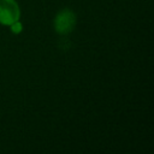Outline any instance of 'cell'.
Segmentation results:
<instances>
[{"mask_svg":"<svg viewBox=\"0 0 154 154\" xmlns=\"http://www.w3.org/2000/svg\"><path fill=\"white\" fill-rule=\"evenodd\" d=\"M77 24V14L71 8H61L53 19L54 31L59 35H69L71 34Z\"/></svg>","mask_w":154,"mask_h":154,"instance_id":"6da1fadb","label":"cell"},{"mask_svg":"<svg viewBox=\"0 0 154 154\" xmlns=\"http://www.w3.org/2000/svg\"><path fill=\"white\" fill-rule=\"evenodd\" d=\"M22 16L19 4L17 0H0V24L10 26Z\"/></svg>","mask_w":154,"mask_h":154,"instance_id":"7a4b0ae2","label":"cell"},{"mask_svg":"<svg viewBox=\"0 0 154 154\" xmlns=\"http://www.w3.org/2000/svg\"><path fill=\"white\" fill-rule=\"evenodd\" d=\"M10 30H11V32H13V34H16V35L20 34V32L23 31V24H22L20 19H19V20H16L14 23H12V24L10 25Z\"/></svg>","mask_w":154,"mask_h":154,"instance_id":"3957f363","label":"cell"}]
</instances>
